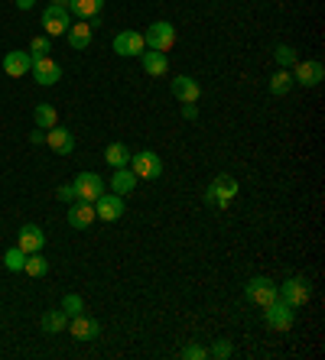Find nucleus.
I'll return each instance as SVG.
<instances>
[{
    "label": "nucleus",
    "mask_w": 325,
    "mask_h": 360,
    "mask_svg": "<svg viewBox=\"0 0 325 360\" xmlns=\"http://www.w3.org/2000/svg\"><path fill=\"white\" fill-rule=\"evenodd\" d=\"M309 296H313V289H309V279H302V276H289L287 283L276 286V298L287 302L289 309H302Z\"/></svg>",
    "instance_id": "nucleus-1"
},
{
    "label": "nucleus",
    "mask_w": 325,
    "mask_h": 360,
    "mask_svg": "<svg viewBox=\"0 0 325 360\" xmlns=\"http://www.w3.org/2000/svg\"><path fill=\"white\" fill-rule=\"evenodd\" d=\"M143 42L156 52H169L176 46V26L169 20H156V23L147 26V33H143Z\"/></svg>",
    "instance_id": "nucleus-2"
},
{
    "label": "nucleus",
    "mask_w": 325,
    "mask_h": 360,
    "mask_svg": "<svg viewBox=\"0 0 325 360\" xmlns=\"http://www.w3.org/2000/svg\"><path fill=\"white\" fill-rule=\"evenodd\" d=\"M231 198H238V179H231V175H218L212 185L205 188V201L212 208H228Z\"/></svg>",
    "instance_id": "nucleus-3"
},
{
    "label": "nucleus",
    "mask_w": 325,
    "mask_h": 360,
    "mask_svg": "<svg viewBox=\"0 0 325 360\" xmlns=\"http://www.w3.org/2000/svg\"><path fill=\"white\" fill-rule=\"evenodd\" d=\"M130 172L137 175V179H160L162 175V162L160 156L153 153V149H143V153H130Z\"/></svg>",
    "instance_id": "nucleus-4"
},
{
    "label": "nucleus",
    "mask_w": 325,
    "mask_h": 360,
    "mask_svg": "<svg viewBox=\"0 0 325 360\" xmlns=\"http://www.w3.org/2000/svg\"><path fill=\"white\" fill-rule=\"evenodd\" d=\"M72 188H75V198L78 201H95L104 195V179L95 172H78L75 175V182H72Z\"/></svg>",
    "instance_id": "nucleus-5"
},
{
    "label": "nucleus",
    "mask_w": 325,
    "mask_h": 360,
    "mask_svg": "<svg viewBox=\"0 0 325 360\" xmlns=\"http://www.w3.org/2000/svg\"><path fill=\"white\" fill-rule=\"evenodd\" d=\"M244 296H248V302L267 309L270 302H276V283L274 279H267V276H254V279L248 283V289H244Z\"/></svg>",
    "instance_id": "nucleus-6"
},
{
    "label": "nucleus",
    "mask_w": 325,
    "mask_h": 360,
    "mask_svg": "<svg viewBox=\"0 0 325 360\" xmlns=\"http://www.w3.org/2000/svg\"><path fill=\"white\" fill-rule=\"evenodd\" d=\"M263 322L270 324L274 331H289L293 328V322H296V309H289L287 302H270L267 309H263Z\"/></svg>",
    "instance_id": "nucleus-7"
},
{
    "label": "nucleus",
    "mask_w": 325,
    "mask_h": 360,
    "mask_svg": "<svg viewBox=\"0 0 325 360\" xmlns=\"http://www.w3.org/2000/svg\"><path fill=\"white\" fill-rule=\"evenodd\" d=\"M43 26H46V36H65V29L72 26V16H69L65 7L49 3V7L43 10Z\"/></svg>",
    "instance_id": "nucleus-8"
},
{
    "label": "nucleus",
    "mask_w": 325,
    "mask_h": 360,
    "mask_svg": "<svg viewBox=\"0 0 325 360\" xmlns=\"http://www.w3.org/2000/svg\"><path fill=\"white\" fill-rule=\"evenodd\" d=\"M95 218L98 221H121L124 218V195H101L98 201H95Z\"/></svg>",
    "instance_id": "nucleus-9"
},
{
    "label": "nucleus",
    "mask_w": 325,
    "mask_h": 360,
    "mask_svg": "<svg viewBox=\"0 0 325 360\" xmlns=\"http://www.w3.org/2000/svg\"><path fill=\"white\" fill-rule=\"evenodd\" d=\"M65 328L72 331V337H75V341H95V337L101 335L98 318H91V315H85V311L72 315V322L65 324Z\"/></svg>",
    "instance_id": "nucleus-10"
},
{
    "label": "nucleus",
    "mask_w": 325,
    "mask_h": 360,
    "mask_svg": "<svg viewBox=\"0 0 325 360\" xmlns=\"http://www.w3.org/2000/svg\"><path fill=\"white\" fill-rule=\"evenodd\" d=\"M289 75H293V85L315 88V85H319V81L325 78V65H322V62H296Z\"/></svg>",
    "instance_id": "nucleus-11"
},
{
    "label": "nucleus",
    "mask_w": 325,
    "mask_h": 360,
    "mask_svg": "<svg viewBox=\"0 0 325 360\" xmlns=\"http://www.w3.org/2000/svg\"><path fill=\"white\" fill-rule=\"evenodd\" d=\"M169 91H173L182 104H195V101L202 98L199 81H195V78H189V75H176L173 81H169Z\"/></svg>",
    "instance_id": "nucleus-12"
},
{
    "label": "nucleus",
    "mask_w": 325,
    "mask_h": 360,
    "mask_svg": "<svg viewBox=\"0 0 325 360\" xmlns=\"http://www.w3.org/2000/svg\"><path fill=\"white\" fill-rule=\"evenodd\" d=\"M147 49V42H143V33H134V29H124V33H117L114 36V52L117 55H140V52Z\"/></svg>",
    "instance_id": "nucleus-13"
},
{
    "label": "nucleus",
    "mask_w": 325,
    "mask_h": 360,
    "mask_svg": "<svg viewBox=\"0 0 325 360\" xmlns=\"http://www.w3.org/2000/svg\"><path fill=\"white\" fill-rule=\"evenodd\" d=\"M29 72H33V78H36L39 85L52 88V85H56V81H59V78H62V65H59V62H52L49 55H46V59H36V62H33V68H29Z\"/></svg>",
    "instance_id": "nucleus-14"
},
{
    "label": "nucleus",
    "mask_w": 325,
    "mask_h": 360,
    "mask_svg": "<svg viewBox=\"0 0 325 360\" xmlns=\"http://www.w3.org/2000/svg\"><path fill=\"white\" fill-rule=\"evenodd\" d=\"M69 224L75 227V231H88L91 224H95V205L91 201H72V208H69Z\"/></svg>",
    "instance_id": "nucleus-15"
},
{
    "label": "nucleus",
    "mask_w": 325,
    "mask_h": 360,
    "mask_svg": "<svg viewBox=\"0 0 325 360\" xmlns=\"http://www.w3.org/2000/svg\"><path fill=\"white\" fill-rule=\"evenodd\" d=\"M46 143H49V149L59 153V156H72V149H75V137H72V130H65V127H52L49 133H46Z\"/></svg>",
    "instance_id": "nucleus-16"
},
{
    "label": "nucleus",
    "mask_w": 325,
    "mask_h": 360,
    "mask_svg": "<svg viewBox=\"0 0 325 360\" xmlns=\"http://www.w3.org/2000/svg\"><path fill=\"white\" fill-rule=\"evenodd\" d=\"M16 247L23 250V253H39V250L46 247V234L39 231L36 224H23L20 227V244Z\"/></svg>",
    "instance_id": "nucleus-17"
},
{
    "label": "nucleus",
    "mask_w": 325,
    "mask_h": 360,
    "mask_svg": "<svg viewBox=\"0 0 325 360\" xmlns=\"http://www.w3.org/2000/svg\"><path fill=\"white\" fill-rule=\"evenodd\" d=\"M29 68H33V55L29 52H7L3 55V72L10 78H23Z\"/></svg>",
    "instance_id": "nucleus-18"
},
{
    "label": "nucleus",
    "mask_w": 325,
    "mask_h": 360,
    "mask_svg": "<svg viewBox=\"0 0 325 360\" xmlns=\"http://www.w3.org/2000/svg\"><path fill=\"white\" fill-rule=\"evenodd\" d=\"M65 39H69V46L78 52H85L88 46H91V23L88 20H78V23H72L69 29H65Z\"/></svg>",
    "instance_id": "nucleus-19"
},
{
    "label": "nucleus",
    "mask_w": 325,
    "mask_h": 360,
    "mask_svg": "<svg viewBox=\"0 0 325 360\" xmlns=\"http://www.w3.org/2000/svg\"><path fill=\"white\" fill-rule=\"evenodd\" d=\"M140 62H143V72L147 75H166L169 72V59H166V52L143 49L140 52Z\"/></svg>",
    "instance_id": "nucleus-20"
},
{
    "label": "nucleus",
    "mask_w": 325,
    "mask_h": 360,
    "mask_svg": "<svg viewBox=\"0 0 325 360\" xmlns=\"http://www.w3.org/2000/svg\"><path fill=\"white\" fill-rule=\"evenodd\" d=\"M137 175L130 172V166H124V169H114L111 175V188H114V195H130L134 188H137Z\"/></svg>",
    "instance_id": "nucleus-21"
},
{
    "label": "nucleus",
    "mask_w": 325,
    "mask_h": 360,
    "mask_svg": "<svg viewBox=\"0 0 325 360\" xmlns=\"http://www.w3.org/2000/svg\"><path fill=\"white\" fill-rule=\"evenodd\" d=\"M104 7V0H69V10L75 13L78 20H95Z\"/></svg>",
    "instance_id": "nucleus-22"
},
{
    "label": "nucleus",
    "mask_w": 325,
    "mask_h": 360,
    "mask_svg": "<svg viewBox=\"0 0 325 360\" xmlns=\"http://www.w3.org/2000/svg\"><path fill=\"white\" fill-rule=\"evenodd\" d=\"M104 159L114 169H124L127 162H130V149H127V143H111V146L104 149Z\"/></svg>",
    "instance_id": "nucleus-23"
},
{
    "label": "nucleus",
    "mask_w": 325,
    "mask_h": 360,
    "mask_svg": "<svg viewBox=\"0 0 325 360\" xmlns=\"http://www.w3.org/2000/svg\"><path fill=\"white\" fill-rule=\"evenodd\" d=\"M65 324H69V315H65L62 309L43 315V331H46V335H59V331H65Z\"/></svg>",
    "instance_id": "nucleus-24"
},
{
    "label": "nucleus",
    "mask_w": 325,
    "mask_h": 360,
    "mask_svg": "<svg viewBox=\"0 0 325 360\" xmlns=\"http://www.w3.org/2000/svg\"><path fill=\"white\" fill-rule=\"evenodd\" d=\"M23 273H29V276H46L49 273V263H46V257H43V250H39V253H26Z\"/></svg>",
    "instance_id": "nucleus-25"
},
{
    "label": "nucleus",
    "mask_w": 325,
    "mask_h": 360,
    "mask_svg": "<svg viewBox=\"0 0 325 360\" xmlns=\"http://www.w3.org/2000/svg\"><path fill=\"white\" fill-rule=\"evenodd\" d=\"M33 117H36L39 130H52V127H56V120H59V114H56V107H52V104H39L36 111H33Z\"/></svg>",
    "instance_id": "nucleus-26"
},
{
    "label": "nucleus",
    "mask_w": 325,
    "mask_h": 360,
    "mask_svg": "<svg viewBox=\"0 0 325 360\" xmlns=\"http://www.w3.org/2000/svg\"><path fill=\"white\" fill-rule=\"evenodd\" d=\"M289 88H293V75L287 68H280V72L270 78V94H287Z\"/></svg>",
    "instance_id": "nucleus-27"
},
{
    "label": "nucleus",
    "mask_w": 325,
    "mask_h": 360,
    "mask_svg": "<svg viewBox=\"0 0 325 360\" xmlns=\"http://www.w3.org/2000/svg\"><path fill=\"white\" fill-rule=\"evenodd\" d=\"M23 263H26V253L20 247H10L7 253H3V266H7L10 273H20V270H23Z\"/></svg>",
    "instance_id": "nucleus-28"
},
{
    "label": "nucleus",
    "mask_w": 325,
    "mask_h": 360,
    "mask_svg": "<svg viewBox=\"0 0 325 360\" xmlns=\"http://www.w3.org/2000/svg\"><path fill=\"white\" fill-rule=\"evenodd\" d=\"M274 59L280 68H287V65H296V49L293 46H276L274 49Z\"/></svg>",
    "instance_id": "nucleus-29"
},
{
    "label": "nucleus",
    "mask_w": 325,
    "mask_h": 360,
    "mask_svg": "<svg viewBox=\"0 0 325 360\" xmlns=\"http://www.w3.org/2000/svg\"><path fill=\"white\" fill-rule=\"evenodd\" d=\"M49 36H36L33 39V42H29V55H33V62H36V59H46V55H49Z\"/></svg>",
    "instance_id": "nucleus-30"
},
{
    "label": "nucleus",
    "mask_w": 325,
    "mask_h": 360,
    "mask_svg": "<svg viewBox=\"0 0 325 360\" xmlns=\"http://www.w3.org/2000/svg\"><path fill=\"white\" fill-rule=\"evenodd\" d=\"M62 311L72 318V315H78V311H85V302H82V296H75V292H69V296L62 298Z\"/></svg>",
    "instance_id": "nucleus-31"
},
{
    "label": "nucleus",
    "mask_w": 325,
    "mask_h": 360,
    "mask_svg": "<svg viewBox=\"0 0 325 360\" xmlns=\"http://www.w3.org/2000/svg\"><path fill=\"white\" fill-rule=\"evenodd\" d=\"M231 344H228V341H215L212 344V350H208V357H218V360H225V357H231Z\"/></svg>",
    "instance_id": "nucleus-32"
},
{
    "label": "nucleus",
    "mask_w": 325,
    "mask_h": 360,
    "mask_svg": "<svg viewBox=\"0 0 325 360\" xmlns=\"http://www.w3.org/2000/svg\"><path fill=\"white\" fill-rule=\"evenodd\" d=\"M208 357V350L202 348V344H189V348H182V360H202Z\"/></svg>",
    "instance_id": "nucleus-33"
},
{
    "label": "nucleus",
    "mask_w": 325,
    "mask_h": 360,
    "mask_svg": "<svg viewBox=\"0 0 325 360\" xmlns=\"http://www.w3.org/2000/svg\"><path fill=\"white\" fill-rule=\"evenodd\" d=\"M56 198H59V201H69V205H72V201H75V188H72V185H62L59 192H56Z\"/></svg>",
    "instance_id": "nucleus-34"
},
{
    "label": "nucleus",
    "mask_w": 325,
    "mask_h": 360,
    "mask_svg": "<svg viewBox=\"0 0 325 360\" xmlns=\"http://www.w3.org/2000/svg\"><path fill=\"white\" fill-rule=\"evenodd\" d=\"M182 117H186V120H195V117H199V107H195V104H186V107H182Z\"/></svg>",
    "instance_id": "nucleus-35"
},
{
    "label": "nucleus",
    "mask_w": 325,
    "mask_h": 360,
    "mask_svg": "<svg viewBox=\"0 0 325 360\" xmlns=\"http://www.w3.org/2000/svg\"><path fill=\"white\" fill-rule=\"evenodd\" d=\"M33 3H36V0H16V7H20V10H33Z\"/></svg>",
    "instance_id": "nucleus-36"
},
{
    "label": "nucleus",
    "mask_w": 325,
    "mask_h": 360,
    "mask_svg": "<svg viewBox=\"0 0 325 360\" xmlns=\"http://www.w3.org/2000/svg\"><path fill=\"white\" fill-rule=\"evenodd\" d=\"M29 140H33V143H43V140H46V133H43V130H33V137H29Z\"/></svg>",
    "instance_id": "nucleus-37"
},
{
    "label": "nucleus",
    "mask_w": 325,
    "mask_h": 360,
    "mask_svg": "<svg viewBox=\"0 0 325 360\" xmlns=\"http://www.w3.org/2000/svg\"><path fill=\"white\" fill-rule=\"evenodd\" d=\"M52 3H56V7H65V10H69V0H52Z\"/></svg>",
    "instance_id": "nucleus-38"
}]
</instances>
